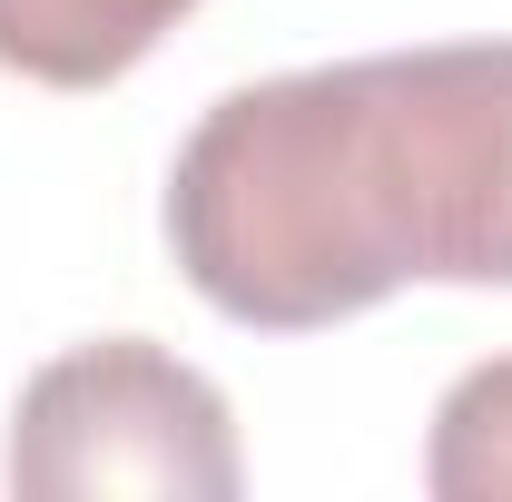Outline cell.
<instances>
[{"label": "cell", "instance_id": "6da1fadb", "mask_svg": "<svg viewBox=\"0 0 512 502\" xmlns=\"http://www.w3.org/2000/svg\"><path fill=\"white\" fill-rule=\"evenodd\" d=\"M168 256L256 335L345 325L394 286H512V40L227 89L168 168Z\"/></svg>", "mask_w": 512, "mask_h": 502}, {"label": "cell", "instance_id": "7a4b0ae2", "mask_svg": "<svg viewBox=\"0 0 512 502\" xmlns=\"http://www.w3.org/2000/svg\"><path fill=\"white\" fill-rule=\"evenodd\" d=\"M247 483L227 394L148 335L69 345L20 384L10 414V493L89 502V493H158V502H227Z\"/></svg>", "mask_w": 512, "mask_h": 502}, {"label": "cell", "instance_id": "3957f363", "mask_svg": "<svg viewBox=\"0 0 512 502\" xmlns=\"http://www.w3.org/2000/svg\"><path fill=\"white\" fill-rule=\"evenodd\" d=\"M197 0H0V69L40 89H109Z\"/></svg>", "mask_w": 512, "mask_h": 502}, {"label": "cell", "instance_id": "277c9868", "mask_svg": "<svg viewBox=\"0 0 512 502\" xmlns=\"http://www.w3.org/2000/svg\"><path fill=\"white\" fill-rule=\"evenodd\" d=\"M424 493L434 502H512V355L444 384L424 434Z\"/></svg>", "mask_w": 512, "mask_h": 502}]
</instances>
